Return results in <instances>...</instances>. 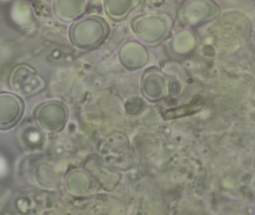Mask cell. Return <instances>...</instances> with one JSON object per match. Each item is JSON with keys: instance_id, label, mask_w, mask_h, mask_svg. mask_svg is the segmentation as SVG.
<instances>
[{"instance_id": "6da1fadb", "label": "cell", "mask_w": 255, "mask_h": 215, "mask_svg": "<svg viewBox=\"0 0 255 215\" xmlns=\"http://www.w3.org/2000/svg\"><path fill=\"white\" fill-rule=\"evenodd\" d=\"M23 111L22 99L10 93L0 94V129L13 127L20 120Z\"/></svg>"}]
</instances>
